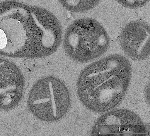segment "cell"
I'll use <instances>...</instances> for the list:
<instances>
[{
  "label": "cell",
  "instance_id": "obj_1",
  "mask_svg": "<svg viewBox=\"0 0 150 136\" xmlns=\"http://www.w3.org/2000/svg\"><path fill=\"white\" fill-rule=\"evenodd\" d=\"M130 74L127 61L118 56L103 59L86 69L78 83L79 97L88 108L104 111L115 106L127 89Z\"/></svg>",
  "mask_w": 150,
  "mask_h": 136
},
{
  "label": "cell",
  "instance_id": "obj_2",
  "mask_svg": "<svg viewBox=\"0 0 150 136\" xmlns=\"http://www.w3.org/2000/svg\"><path fill=\"white\" fill-rule=\"evenodd\" d=\"M70 103L69 91L61 81L48 77L38 81L32 89L29 99L30 108L39 119L54 121L67 112Z\"/></svg>",
  "mask_w": 150,
  "mask_h": 136
},
{
  "label": "cell",
  "instance_id": "obj_3",
  "mask_svg": "<svg viewBox=\"0 0 150 136\" xmlns=\"http://www.w3.org/2000/svg\"><path fill=\"white\" fill-rule=\"evenodd\" d=\"M108 42L107 35L100 25L91 20L83 19L69 27L65 36V46L71 57L86 61L103 53Z\"/></svg>",
  "mask_w": 150,
  "mask_h": 136
},
{
  "label": "cell",
  "instance_id": "obj_4",
  "mask_svg": "<svg viewBox=\"0 0 150 136\" xmlns=\"http://www.w3.org/2000/svg\"><path fill=\"white\" fill-rule=\"evenodd\" d=\"M145 128L140 119L134 113L118 110L103 115L93 131L97 136H143Z\"/></svg>",
  "mask_w": 150,
  "mask_h": 136
},
{
  "label": "cell",
  "instance_id": "obj_5",
  "mask_svg": "<svg viewBox=\"0 0 150 136\" xmlns=\"http://www.w3.org/2000/svg\"><path fill=\"white\" fill-rule=\"evenodd\" d=\"M121 40L124 50L133 58H143L149 53V32L145 25L135 23L129 25L124 30Z\"/></svg>",
  "mask_w": 150,
  "mask_h": 136
},
{
  "label": "cell",
  "instance_id": "obj_6",
  "mask_svg": "<svg viewBox=\"0 0 150 136\" xmlns=\"http://www.w3.org/2000/svg\"><path fill=\"white\" fill-rule=\"evenodd\" d=\"M65 8L70 11L79 12L86 10L98 0H58Z\"/></svg>",
  "mask_w": 150,
  "mask_h": 136
},
{
  "label": "cell",
  "instance_id": "obj_7",
  "mask_svg": "<svg viewBox=\"0 0 150 136\" xmlns=\"http://www.w3.org/2000/svg\"><path fill=\"white\" fill-rule=\"evenodd\" d=\"M124 4L131 6H136L140 5L147 0H120Z\"/></svg>",
  "mask_w": 150,
  "mask_h": 136
},
{
  "label": "cell",
  "instance_id": "obj_8",
  "mask_svg": "<svg viewBox=\"0 0 150 136\" xmlns=\"http://www.w3.org/2000/svg\"><path fill=\"white\" fill-rule=\"evenodd\" d=\"M7 43V38L4 31L0 29V49L5 48Z\"/></svg>",
  "mask_w": 150,
  "mask_h": 136
}]
</instances>
